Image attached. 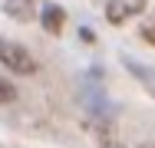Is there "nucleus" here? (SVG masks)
<instances>
[{
    "label": "nucleus",
    "mask_w": 155,
    "mask_h": 148,
    "mask_svg": "<svg viewBox=\"0 0 155 148\" xmlns=\"http://www.w3.org/2000/svg\"><path fill=\"white\" fill-rule=\"evenodd\" d=\"M40 20H43V30H46V33H53V36H56V33L63 30V23H66V13H63V7L50 3V7L43 10V17H40Z\"/></svg>",
    "instance_id": "obj_5"
},
{
    "label": "nucleus",
    "mask_w": 155,
    "mask_h": 148,
    "mask_svg": "<svg viewBox=\"0 0 155 148\" xmlns=\"http://www.w3.org/2000/svg\"><path fill=\"white\" fill-rule=\"evenodd\" d=\"M13 99H17V86L0 76V105H3V102H13Z\"/></svg>",
    "instance_id": "obj_7"
},
{
    "label": "nucleus",
    "mask_w": 155,
    "mask_h": 148,
    "mask_svg": "<svg viewBox=\"0 0 155 148\" xmlns=\"http://www.w3.org/2000/svg\"><path fill=\"white\" fill-rule=\"evenodd\" d=\"M102 148H125V145H119V142H106Z\"/></svg>",
    "instance_id": "obj_8"
},
{
    "label": "nucleus",
    "mask_w": 155,
    "mask_h": 148,
    "mask_svg": "<svg viewBox=\"0 0 155 148\" xmlns=\"http://www.w3.org/2000/svg\"><path fill=\"white\" fill-rule=\"evenodd\" d=\"M3 13L13 17V20H20V23H30L36 17V3L33 0H3Z\"/></svg>",
    "instance_id": "obj_4"
},
{
    "label": "nucleus",
    "mask_w": 155,
    "mask_h": 148,
    "mask_svg": "<svg viewBox=\"0 0 155 148\" xmlns=\"http://www.w3.org/2000/svg\"><path fill=\"white\" fill-rule=\"evenodd\" d=\"M145 10V0H109L106 3V20L112 27H122L129 17H139Z\"/></svg>",
    "instance_id": "obj_2"
},
{
    "label": "nucleus",
    "mask_w": 155,
    "mask_h": 148,
    "mask_svg": "<svg viewBox=\"0 0 155 148\" xmlns=\"http://www.w3.org/2000/svg\"><path fill=\"white\" fill-rule=\"evenodd\" d=\"M0 63H3L7 69L20 72V76H33V72L40 69L36 56H33L23 43H13V40H0Z\"/></svg>",
    "instance_id": "obj_1"
},
{
    "label": "nucleus",
    "mask_w": 155,
    "mask_h": 148,
    "mask_svg": "<svg viewBox=\"0 0 155 148\" xmlns=\"http://www.w3.org/2000/svg\"><path fill=\"white\" fill-rule=\"evenodd\" d=\"M122 63H125V69L139 79V86L155 99V69H152V66H145V63H139V59H132V56H122Z\"/></svg>",
    "instance_id": "obj_3"
},
{
    "label": "nucleus",
    "mask_w": 155,
    "mask_h": 148,
    "mask_svg": "<svg viewBox=\"0 0 155 148\" xmlns=\"http://www.w3.org/2000/svg\"><path fill=\"white\" fill-rule=\"evenodd\" d=\"M139 36H142L149 46H155V13H149V17L139 23Z\"/></svg>",
    "instance_id": "obj_6"
},
{
    "label": "nucleus",
    "mask_w": 155,
    "mask_h": 148,
    "mask_svg": "<svg viewBox=\"0 0 155 148\" xmlns=\"http://www.w3.org/2000/svg\"><path fill=\"white\" fill-rule=\"evenodd\" d=\"M142 148H155V142H145V145H142Z\"/></svg>",
    "instance_id": "obj_9"
}]
</instances>
